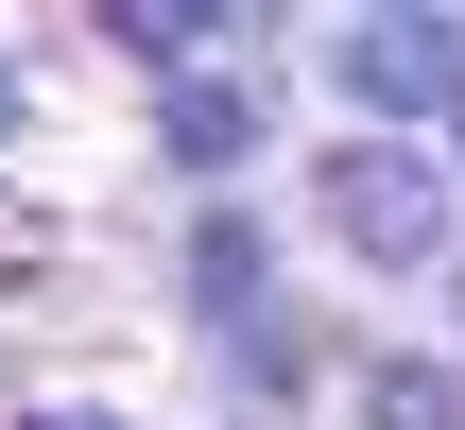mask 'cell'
<instances>
[{
	"instance_id": "1",
	"label": "cell",
	"mask_w": 465,
	"mask_h": 430,
	"mask_svg": "<svg viewBox=\"0 0 465 430\" xmlns=\"http://www.w3.org/2000/svg\"><path fill=\"white\" fill-rule=\"evenodd\" d=\"M328 241H362V259H449V172H431L414 138H345V155H328Z\"/></svg>"
},
{
	"instance_id": "2",
	"label": "cell",
	"mask_w": 465,
	"mask_h": 430,
	"mask_svg": "<svg viewBox=\"0 0 465 430\" xmlns=\"http://www.w3.org/2000/svg\"><path fill=\"white\" fill-rule=\"evenodd\" d=\"M328 69H345V103H362V121H397V138L465 103V34L431 17V0H380V17H362V34H345Z\"/></svg>"
},
{
	"instance_id": "3",
	"label": "cell",
	"mask_w": 465,
	"mask_h": 430,
	"mask_svg": "<svg viewBox=\"0 0 465 430\" xmlns=\"http://www.w3.org/2000/svg\"><path fill=\"white\" fill-rule=\"evenodd\" d=\"M259 138H276V86H242V69H190L155 103V155L173 172H259Z\"/></svg>"
},
{
	"instance_id": "4",
	"label": "cell",
	"mask_w": 465,
	"mask_h": 430,
	"mask_svg": "<svg viewBox=\"0 0 465 430\" xmlns=\"http://www.w3.org/2000/svg\"><path fill=\"white\" fill-rule=\"evenodd\" d=\"M190 310H207V327H259V310H276V241H259L242 207L190 224Z\"/></svg>"
},
{
	"instance_id": "5",
	"label": "cell",
	"mask_w": 465,
	"mask_h": 430,
	"mask_svg": "<svg viewBox=\"0 0 465 430\" xmlns=\"http://www.w3.org/2000/svg\"><path fill=\"white\" fill-rule=\"evenodd\" d=\"M104 34H121L138 69H173V86H190V52L224 34V0H104Z\"/></svg>"
},
{
	"instance_id": "6",
	"label": "cell",
	"mask_w": 465,
	"mask_h": 430,
	"mask_svg": "<svg viewBox=\"0 0 465 430\" xmlns=\"http://www.w3.org/2000/svg\"><path fill=\"white\" fill-rule=\"evenodd\" d=\"M362 430H465V379L449 362H380L362 379Z\"/></svg>"
},
{
	"instance_id": "7",
	"label": "cell",
	"mask_w": 465,
	"mask_h": 430,
	"mask_svg": "<svg viewBox=\"0 0 465 430\" xmlns=\"http://www.w3.org/2000/svg\"><path fill=\"white\" fill-rule=\"evenodd\" d=\"M224 345H242V379H259V396H293V379H311V345H293L276 310H259V327H224Z\"/></svg>"
},
{
	"instance_id": "8",
	"label": "cell",
	"mask_w": 465,
	"mask_h": 430,
	"mask_svg": "<svg viewBox=\"0 0 465 430\" xmlns=\"http://www.w3.org/2000/svg\"><path fill=\"white\" fill-rule=\"evenodd\" d=\"M35 430H121V414H86V396H69V414H35Z\"/></svg>"
},
{
	"instance_id": "9",
	"label": "cell",
	"mask_w": 465,
	"mask_h": 430,
	"mask_svg": "<svg viewBox=\"0 0 465 430\" xmlns=\"http://www.w3.org/2000/svg\"><path fill=\"white\" fill-rule=\"evenodd\" d=\"M259 17H276V0H224V34H259Z\"/></svg>"
},
{
	"instance_id": "10",
	"label": "cell",
	"mask_w": 465,
	"mask_h": 430,
	"mask_svg": "<svg viewBox=\"0 0 465 430\" xmlns=\"http://www.w3.org/2000/svg\"><path fill=\"white\" fill-rule=\"evenodd\" d=\"M0 138H17V69H0Z\"/></svg>"
},
{
	"instance_id": "11",
	"label": "cell",
	"mask_w": 465,
	"mask_h": 430,
	"mask_svg": "<svg viewBox=\"0 0 465 430\" xmlns=\"http://www.w3.org/2000/svg\"><path fill=\"white\" fill-rule=\"evenodd\" d=\"M449 138H465V103H449Z\"/></svg>"
}]
</instances>
